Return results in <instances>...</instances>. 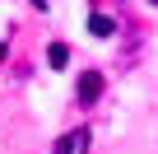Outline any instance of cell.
I'll return each instance as SVG.
<instances>
[{"mask_svg": "<svg viewBox=\"0 0 158 154\" xmlns=\"http://www.w3.org/2000/svg\"><path fill=\"white\" fill-rule=\"evenodd\" d=\"M47 61H51V65L60 70V65L70 61V47H65V42H51V47H47Z\"/></svg>", "mask_w": 158, "mask_h": 154, "instance_id": "277c9868", "label": "cell"}, {"mask_svg": "<svg viewBox=\"0 0 158 154\" xmlns=\"http://www.w3.org/2000/svg\"><path fill=\"white\" fill-rule=\"evenodd\" d=\"M84 149H89V131L79 126V131H70V135H60L51 154H84Z\"/></svg>", "mask_w": 158, "mask_h": 154, "instance_id": "6da1fadb", "label": "cell"}, {"mask_svg": "<svg viewBox=\"0 0 158 154\" xmlns=\"http://www.w3.org/2000/svg\"><path fill=\"white\" fill-rule=\"evenodd\" d=\"M89 33H93V37H112V33H116V24H112L107 14H93V19H89Z\"/></svg>", "mask_w": 158, "mask_h": 154, "instance_id": "3957f363", "label": "cell"}, {"mask_svg": "<svg viewBox=\"0 0 158 154\" xmlns=\"http://www.w3.org/2000/svg\"><path fill=\"white\" fill-rule=\"evenodd\" d=\"M153 5H158V0H153Z\"/></svg>", "mask_w": 158, "mask_h": 154, "instance_id": "5b68a950", "label": "cell"}, {"mask_svg": "<svg viewBox=\"0 0 158 154\" xmlns=\"http://www.w3.org/2000/svg\"><path fill=\"white\" fill-rule=\"evenodd\" d=\"M79 103H98V94H102V75L98 70H89V75H79Z\"/></svg>", "mask_w": 158, "mask_h": 154, "instance_id": "7a4b0ae2", "label": "cell"}]
</instances>
